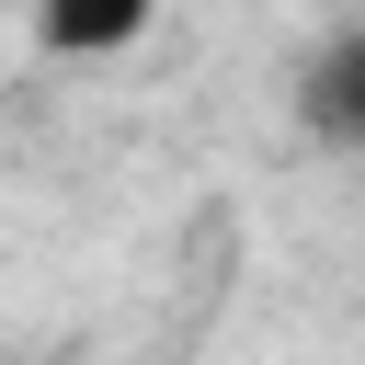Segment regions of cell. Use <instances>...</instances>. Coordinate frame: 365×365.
Wrapping results in <instances>:
<instances>
[{
	"mask_svg": "<svg viewBox=\"0 0 365 365\" xmlns=\"http://www.w3.org/2000/svg\"><path fill=\"white\" fill-rule=\"evenodd\" d=\"M148 11L160 0H34V34H46V57H114L148 34Z\"/></svg>",
	"mask_w": 365,
	"mask_h": 365,
	"instance_id": "obj_2",
	"label": "cell"
},
{
	"mask_svg": "<svg viewBox=\"0 0 365 365\" xmlns=\"http://www.w3.org/2000/svg\"><path fill=\"white\" fill-rule=\"evenodd\" d=\"M297 125L331 137V148H365V23L331 34V46L308 57V80H297Z\"/></svg>",
	"mask_w": 365,
	"mask_h": 365,
	"instance_id": "obj_1",
	"label": "cell"
}]
</instances>
